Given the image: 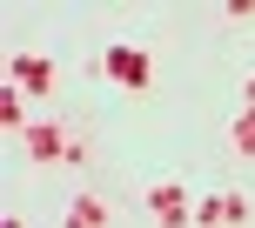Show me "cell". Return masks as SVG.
I'll return each instance as SVG.
<instances>
[{
    "label": "cell",
    "mask_w": 255,
    "mask_h": 228,
    "mask_svg": "<svg viewBox=\"0 0 255 228\" xmlns=\"http://www.w3.org/2000/svg\"><path fill=\"white\" fill-rule=\"evenodd\" d=\"M27 154H34V161H88V154H81L74 141L61 134V127H47V121L27 127Z\"/></svg>",
    "instance_id": "cell-1"
},
{
    "label": "cell",
    "mask_w": 255,
    "mask_h": 228,
    "mask_svg": "<svg viewBox=\"0 0 255 228\" xmlns=\"http://www.w3.org/2000/svg\"><path fill=\"white\" fill-rule=\"evenodd\" d=\"M101 67L121 81V88H148V74H154L148 54H134V47H108V61H101Z\"/></svg>",
    "instance_id": "cell-2"
},
{
    "label": "cell",
    "mask_w": 255,
    "mask_h": 228,
    "mask_svg": "<svg viewBox=\"0 0 255 228\" xmlns=\"http://www.w3.org/2000/svg\"><path fill=\"white\" fill-rule=\"evenodd\" d=\"M148 202H154V215H161L168 228L195 222V208H181V202H188V188H181V181H154V188H148Z\"/></svg>",
    "instance_id": "cell-3"
},
{
    "label": "cell",
    "mask_w": 255,
    "mask_h": 228,
    "mask_svg": "<svg viewBox=\"0 0 255 228\" xmlns=\"http://www.w3.org/2000/svg\"><path fill=\"white\" fill-rule=\"evenodd\" d=\"M13 81H20V94H47V88H54V61H34V54H13Z\"/></svg>",
    "instance_id": "cell-4"
},
{
    "label": "cell",
    "mask_w": 255,
    "mask_h": 228,
    "mask_svg": "<svg viewBox=\"0 0 255 228\" xmlns=\"http://www.w3.org/2000/svg\"><path fill=\"white\" fill-rule=\"evenodd\" d=\"M67 228H108V208L94 202V195H74V208H67Z\"/></svg>",
    "instance_id": "cell-5"
},
{
    "label": "cell",
    "mask_w": 255,
    "mask_h": 228,
    "mask_svg": "<svg viewBox=\"0 0 255 228\" xmlns=\"http://www.w3.org/2000/svg\"><path fill=\"white\" fill-rule=\"evenodd\" d=\"M215 222H229V202H215V195H202V202H195V228H215Z\"/></svg>",
    "instance_id": "cell-6"
},
{
    "label": "cell",
    "mask_w": 255,
    "mask_h": 228,
    "mask_svg": "<svg viewBox=\"0 0 255 228\" xmlns=\"http://www.w3.org/2000/svg\"><path fill=\"white\" fill-rule=\"evenodd\" d=\"M235 154H255V108L235 121Z\"/></svg>",
    "instance_id": "cell-7"
},
{
    "label": "cell",
    "mask_w": 255,
    "mask_h": 228,
    "mask_svg": "<svg viewBox=\"0 0 255 228\" xmlns=\"http://www.w3.org/2000/svg\"><path fill=\"white\" fill-rule=\"evenodd\" d=\"M242 101H249V108H255V74H249V81H242Z\"/></svg>",
    "instance_id": "cell-8"
}]
</instances>
